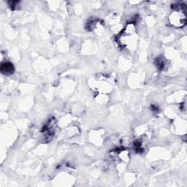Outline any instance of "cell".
Listing matches in <instances>:
<instances>
[{
  "label": "cell",
  "instance_id": "cell-1",
  "mask_svg": "<svg viewBox=\"0 0 187 187\" xmlns=\"http://www.w3.org/2000/svg\"><path fill=\"white\" fill-rule=\"evenodd\" d=\"M1 72L4 75H11L15 71L13 64L10 62H4L1 65Z\"/></svg>",
  "mask_w": 187,
  "mask_h": 187
},
{
  "label": "cell",
  "instance_id": "cell-2",
  "mask_svg": "<svg viewBox=\"0 0 187 187\" xmlns=\"http://www.w3.org/2000/svg\"><path fill=\"white\" fill-rule=\"evenodd\" d=\"M156 64H157V67H158L159 69H162L165 67V63H164V61L162 58H157V59H156Z\"/></svg>",
  "mask_w": 187,
  "mask_h": 187
}]
</instances>
